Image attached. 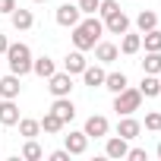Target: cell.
I'll return each instance as SVG.
<instances>
[{
  "mask_svg": "<svg viewBox=\"0 0 161 161\" xmlns=\"http://www.w3.org/2000/svg\"><path fill=\"white\" fill-rule=\"evenodd\" d=\"M104 35V22L89 16V19H79V25H73V44L76 51H92Z\"/></svg>",
  "mask_w": 161,
  "mask_h": 161,
  "instance_id": "1",
  "label": "cell"
},
{
  "mask_svg": "<svg viewBox=\"0 0 161 161\" xmlns=\"http://www.w3.org/2000/svg\"><path fill=\"white\" fill-rule=\"evenodd\" d=\"M7 60H10V73H16L19 79L25 76V73H32V51H29V44H10L7 47Z\"/></svg>",
  "mask_w": 161,
  "mask_h": 161,
  "instance_id": "2",
  "label": "cell"
},
{
  "mask_svg": "<svg viewBox=\"0 0 161 161\" xmlns=\"http://www.w3.org/2000/svg\"><path fill=\"white\" fill-rule=\"evenodd\" d=\"M139 104H142V92L139 89H123V92H117L114 95V111H117V117H126V114H136L139 111Z\"/></svg>",
  "mask_w": 161,
  "mask_h": 161,
  "instance_id": "3",
  "label": "cell"
},
{
  "mask_svg": "<svg viewBox=\"0 0 161 161\" xmlns=\"http://www.w3.org/2000/svg\"><path fill=\"white\" fill-rule=\"evenodd\" d=\"M47 89H51V95L54 98H66L69 92H73V76L63 69V73H54V76H47Z\"/></svg>",
  "mask_w": 161,
  "mask_h": 161,
  "instance_id": "4",
  "label": "cell"
},
{
  "mask_svg": "<svg viewBox=\"0 0 161 161\" xmlns=\"http://www.w3.org/2000/svg\"><path fill=\"white\" fill-rule=\"evenodd\" d=\"M57 25H63V29H73V25H79V19H82V10H79L73 0L69 3H63V7H57Z\"/></svg>",
  "mask_w": 161,
  "mask_h": 161,
  "instance_id": "5",
  "label": "cell"
},
{
  "mask_svg": "<svg viewBox=\"0 0 161 161\" xmlns=\"http://www.w3.org/2000/svg\"><path fill=\"white\" fill-rule=\"evenodd\" d=\"M101 22H104V32H111V35H123V32H130V16H126L123 10L104 16Z\"/></svg>",
  "mask_w": 161,
  "mask_h": 161,
  "instance_id": "6",
  "label": "cell"
},
{
  "mask_svg": "<svg viewBox=\"0 0 161 161\" xmlns=\"http://www.w3.org/2000/svg\"><path fill=\"white\" fill-rule=\"evenodd\" d=\"M108 130H111V123H108V117H101V114H92L89 120H86V136L89 139H104L108 136Z\"/></svg>",
  "mask_w": 161,
  "mask_h": 161,
  "instance_id": "7",
  "label": "cell"
},
{
  "mask_svg": "<svg viewBox=\"0 0 161 161\" xmlns=\"http://www.w3.org/2000/svg\"><path fill=\"white\" fill-rule=\"evenodd\" d=\"M51 111H54V114L60 117V123H63V126H66V123H69V120L76 117V104L69 101V95H66V98H54Z\"/></svg>",
  "mask_w": 161,
  "mask_h": 161,
  "instance_id": "8",
  "label": "cell"
},
{
  "mask_svg": "<svg viewBox=\"0 0 161 161\" xmlns=\"http://www.w3.org/2000/svg\"><path fill=\"white\" fill-rule=\"evenodd\" d=\"M0 123H3V126H16V123H19L16 98H3V101H0Z\"/></svg>",
  "mask_w": 161,
  "mask_h": 161,
  "instance_id": "9",
  "label": "cell"
},
{
  "mask_svg": "<svg viewBox=\"0 0 161 161\" xmlns=\"http://www.w3.org/2000/svg\"><path fill=\"white\" fill-rule=\"evenodd\" d=\"M92 51H95V60H98V63H114V60L120 57V47L111 44V41H98Z\"/></svg>",
  "mask_w": 161,
  "mask_h": 161,
  "instance_id": "10",
  "label": "cell"
},
{
  "mask_svg": "<svg viewBox=\"0 0 161 161\" xmlns=\"http://www.w3.org/2000/svg\"><path fill=\"white\" fill-rule=\"evenodd\" d=\"M10 22H13L16 32H29V29L35 25V16H32V10H19V7H16V10L10 13Z\"/></svg>",
  "mask_w": 161,
  "mask_h": 161,
  "instance_id": "11",
  "label": "cell"
},
{
  "mask_svg": "<svg viewBox=\"0 0 161 161\" xmlns=\"http://www.w3.org/2000/svg\"><path fill=\"white\" fill-rule=\"evenodd\" d=\"M139 133H142V123H139V120H133V114H126V117L117 123V136H123L126 142H130V139H136Z\"/></svg>",
  "mask_w": 161,
  "mask_h": 161,
  "instance_id": "12",
  "label": "cell"
},
{
  "mask_svg": "<svg viewBox=\"0 0 161 161\" xmlns=\"http://www.w3.org/2000/svg\"><path fill=\"white\" fill-rule=\"evenodd\" d=\"M104 76H108L104 66L95 63V66H86V69H82V82H86L89 89H98V86H104Z\"/></svg>",
  "mask_w": 161,
  "mask_h": 161,
  "instance_id": "13",
  "label": "cell"
},
{
  "mask_svg": "<svg viewBox=\"0 0 161 161\" xmlns=\"http://www.w3.org/2000/svg\"><path fill=\"white\" fill-rule=\"evenodd\" d=\"M63 145H66L69 155H82L89 148V136L86 133H69V136H63Z\"/></svg>",
  "mask_w": 161,
  "mask_h": 161,
  "instance_id": "14",
  "label": "cell"
},
{
  "mask_svg": "<svg viewBox=\"0 0 161 161\" xmlns=\"http://www.w3.org/2000/svg\"><path fill=\"white\" fill-rule=\"evenodd\" d=\"M19 76L10 73V76H0V98H19Z\"/></svg>",
  "mask_w": 161,
  "mask_h": 161,
  "instance_id": "15",
  "label": "cell"
},
{
  "mask_svg": "<svg viewBox=\"0 0 161 161\" xmlns=\"http://www.w3.org/2000/svg\"><path fill=\"white\" fill-rule=\"evenodd\" d=\"M126 152H130V145H126L123 136H111L108 145H104V155L108 158H126Z\"/></svg>",
  "mask_w": 161,
  "mask_h": 161,
  "instance_id": "16",
  "label": "cell"
},
{
  "mask_svg": "<svg viewBox=\"0 0 161 161\" xmlns=\"http://www.w3.org/2000/svg\"><path fill=\"white\" fill-rule=\"evenodd\" d=\"M89 63H86V57H82V51H73V54H66V60H63V69L69 73V76H82V69H86Z\"/></svg>",
  "mask_w": 161,
  "mask_h": 161,
  "instance_id": "17",
  "label": "cell"
},
{
  "mask_svg": "<svg viewBox=\"0 0 161 161\" xmlns=\"http://www.w3.org/2000/svg\"><path fill=\"white\" fill-rule=\"evenodd\" d=\"M139 92H142V98H158V95H161V79L152 76V73H145V76H142Z\"/></svg>",
  "mask_w": 161,
  "mask_h": 161,
  "instance_id": "18",
  "label": "cell"
},
{
  "mask_svg": "<svg viewBox=\"0 0 161 161\" xmlns=\"http://www.w3.org/2000/svg\"><path fill=\"white\" fill-rule=\"evenodd\" d=\"M139 47H142V35H136V32H123V41H120V54L133 57V54H139Z\"/></svg>",
  "mask_w": 161,
  "mask_h": 161,
  "instance_id": "19",
  "label": "cell"
},
{
  "mask_svg": "<svg viewBox=\"0 0 161 161\" xmlns=\"http://www.w3.org/2000/svg\"><path fill=\"white\" fill-rule=\"evenodd\" d=\"M126 86H130L126 73H108V76H104V86H101V89H108V92H114V95H117V92H123Z\"/></svg>",
  "mask_w": 161,
  "mask_h": 161,
  "instance_id": "20",
  "label": "cell"
},
{
  "mask_svg": "<svg viewBox=\"0 0 161 161\" xmlns=\"http://www.w3.org/2000/svg\"><path fill=\"white\" fill-rule=\"evenodd\" d=\"M32 73H35V76H41V79H47V76H54V73H57V66H54V60H51V57H38V60L32 57Z\"/></svg>",
  "mask_w": 161,
  "mask_h": 161,
  "instance_id": "21",
  "label": "cell"
},
{
  "mask_svg": "<svg viewBox=\"0 0 161 161\" xmlns=\"http://www.w3.org/2000/svg\"><path fill=\"white\" fill-rule=\"evenodd\" d=\"M142 73H152V76H158V73H161V51H145Z\"/></svg>",
  "mask_w": 161,
  "mask_h": 161,
  "instance_id": "22",
  "label": "cell"
},
{
  "mask_svg": "<svg viewBox=\"0 0 161 161\" xmlns=\"http://www.w3.org/2000/svg\"><path fill=\"white\" fill-rule=\"evenodd\" d=\"M136 29H139V35L148 32V29H158V16H155L152 10H142V13L136 16Z\"/></svg>",
  "mask_w": 161,
  "mask_h": 161,
  "instance_id": "23",
  "label": "cell"
},
{
  "mask_svg": "<svg viewBox=\"0 0 161 161\" xmlns=\"http://www.w3.org/2000/svg\"><path fill=\"white\" fill-rule=\"evenodd\" d=\"M19 136H25V139H35L38 133H41V123L38 120H29V117H19Z\"/></svg>",
  "mask_w": 161,
  "mask_h": 161,
  "instance_id": "24",
  "label": "cell"
},
{
  "mask_svg": "<svg viewBox=\"0 0 161 161\" xmlns=\"http://www.w3.org/2000/svg\"><path fill=\"white\" fill-rule=\"evenodd\" d=\"M38 123H41V130H44V133H51V136L63 130V123H60V117H57L54 111H47V114H44V117H41Z\"/></svg>",
  "mask_w": 161,
  "mask_h": 161,
  "instance_id": "25",
  "label": "cell"
},
{
  "mask_svg": "<svg viewBox=\"0 0 161 161\" xmlns=\"http://www.w3.org/2000/svg\"><path fill=\"white\" fill-rule=\"evenodd\" d=\"M142 44H145V51H161V29L142 32Z\"/></svg>",
  "mask_w": 161,
  "mask_h": 161,
  "instance_id": "26",
  "label": "cell"
},
{
  "mask_svg": "<svg viewBox=\"0 0 161 161\" xmlns=\"http://www.w3.org/2000/svg\"><path fill=\"white\" fill-rule=\"evenodd\" d=\"M22 158H25V161H38V158H44V152H41V145H38L35 139H29V142L22 145Z\"/></svg>",
  "mask_w": 161,
  "mask_h": 161,
  "instance_id": "27",
  "label": "cell"
},
{
  "mask_svg": "<svg viewBox=\"0 0 161 161\" xmlns=\"http://www.w3.org/2000/svg\"><path fill=\"white\" fill-rule=\"evenodd\" d=\"M98 3H101V0H76V7L82 10L86 16H95L98 13Z\"/></svg>",
  "mask_w": 161,
  "mask_h": 161,
  "instance_id": "28",
  "label": "cell"
},
{
  "mask_svg": "<svg viewBox=\"0 0 161 161\" xmlns=\"http://www.w3.org/2000/svg\"><path fill=\"white\" fill-rule=\"evenodd\" d=\"M117 10H120V3H117V0H101V3H98L101 19H104V16H111V13H117Z\"/></svg>",
  "mask_w": 161,
  "mask_h": 161,
  "instance_id": "29",
  "label": "cell"
},
{
  "mask_svg": "<svg viewBox=\"0 0 161 161\" xmlns=\"http://www.w3.org/2000/svg\"><path fill=\"white\" fill-rule=\"evenodd\" d=\"M145 130H152V133H158V130H161V114H158V111L145 114Z\"/></svg>",
  "mask_w": 161,
  "mask_h": 161,
  "instance_id": "30",
  "label": "cell"
},
{
  "mask_svg": "<svg viewBox=\"0 0 161 161\" xmlns=\"http://www.w3.org/2000/svg\"><path fill=\"white\" fill-rule=\"evenodd\" d=\"M126 158H130V161H145V148H130Z\"/></svg>",
  "mask_w": 161,
  "mask_h": 161,
  "instance_id": "31",
  "label": "cell"
},
{
  "mask_svg": "<svg viewBox=\"0 0 161 161\" xmlns=\"http://www.w3.org/2000/svg\"><path fill=\"white\" fill-rule=\"evenodd\" d=\"M16 10V0H0V13H3V16H10Z\"/></svg>",
  "mask_w": 161,
  "mask_h": 161,
  "instance_id": "32",
  "label": "cell"
},
{
  "mask_svg": "<svg viewBox=\"0 0 161 161\" xmlns=\"http://www.w3.org/2000/svg\"><path fill=\"white\" fill-rule=\"evenodd\" d=\"M51 161H69V152L66 148H57V152H51Z\"/></svg>",
  "mask_w": 161,
  "mask_h": 161,
  "instance_id": "33",
  "label": "cell"
},
{
  "mask_svg": "<svg viewBox=\"0 0 161 161\" xmlns=\"http://www.w3.org/2000/svg\"><path fill=\"white\" fill-rule=\"evenodd\" d=\"M7 47H10V41H7V35H0V54H7Z\"/></svg>",
  "mask_w": 161,
  "mask_h": 161,
  "instance_id": "34",
  "label": "cell"
},
{
  "mask_svg": "<svg viewBox=\"0 0 161 161\" xmlns=\"http://www.w3.org/2000/svg\"><path fill=\"white\" fill-rule=\"evenodd\" d=\"M158 158H161V142H158Z\"/></svg>",
  "mask_w": 161,
  "mask_h": 161,
  "instance_id": "35",
  "label": "cell"
},
{
  "mask_svg": "<svg viewBox=\"0 0 161 161\" xmlns=\"http://www.w3.org/2000/svg\"><path fill=\"white\" fill-rule=\"evenodd\" d=\"M35 3H47V0H35Z\"/></svg>",
  "mask_w": 161,
  "mask_h": 161,
  "instance_id": "36",
  "label": "cell"
},
{
  "mask_svg": "<svg viewBox=\"0 0 161 161\" xmlns=\"http://www.w3.org/2000/svg\"><path fill=\"white\" fill-rule=\"evenodd\" d=\"M158 79H161V73H158Z\"/></svg>",
  "mask_w": 161,
  "mask_h": 161,
  "instance_id": "37",
  "label": "cell"
}]
</instances>
